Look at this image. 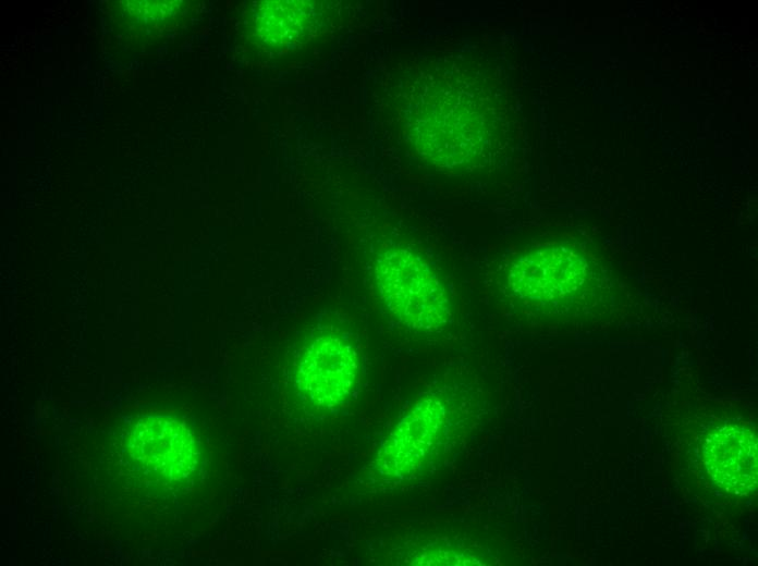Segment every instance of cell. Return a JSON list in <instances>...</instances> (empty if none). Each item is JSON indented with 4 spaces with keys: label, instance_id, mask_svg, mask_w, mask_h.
<instances>
[{
    "label": "cell",
    "instance_id": "obj_1",
    "mask_svg": "<svg viewBox=\"0 0 758 566\" xmlns=\"http://www.w3.org/2000/svg\"><path fill=\"white\" fill-rule=\"evenodd\" d=\"M510 295L549 316L609 315L633 300L631 286L604 256L570 244L531 248L506 273Z\"/></svg>",
    "mask_w": 758,
    "mask_h": 566
},
{
    "label": "cell",
    "instance_id": "obj_2",
    "mask_svg": "<svg viewBox=\"0 0 758 566\" xmlns=\"http://www.w3.org/2000/svg\"><path fill=\"white\" fill-rule=\"evenodd\" d=\"M376 280L387 308L405 325L430 331L448 322L447 291L415 253L402 248L383 253L377 260Z\"/></svg>",
    "mask_w": 758,
    "mask_h": 566
},
{
    "label": "cell",
    "instance_id": "obj_3",
    "mask_svg": "<svg viewBox=\"0 0 758 566\" xmlns=\"http://www.w3.org/2000/svg\"><path fill=\"white\" fill-rule=\"evenodd\" d=\"M130 451L144 473L161 483L185 482L199 463L191 430L169 417L138 422L130 439Z\"/></svg>",
    "mask_w": 758,
    "mask_h": 566
},
{
    "label": "cell",
    "instance_id": "obj_4",
    "mask_svg": "<svg viewBox=\"0 0 758 566\" xmlns=\"http://www.w3.org/2000/svg\"><path fill=\"white\" fill-rule=\"evenodd\" d=\"M358 364L354 349L342 339L325 335L304 353L296 372L301 394L314 407L333 408L352 394Z\"/></svg>",
    "mask_w": 758,
    "mask_h": 566
},
{
    "label": "cell",
    "instance_id": "obj_5",
    "mask_svg": "<svg viewBox=\"0 0 758 566\" xmlns=\"http://www.w3.org/2000/svg\"><path fill=\"white\" fill-rule=\"evenodd\" d=\"M444 423V410L435 398L417 404L386 440L379 467L387 475L405 477L413 473L435 450Z\"/></svg>",
    "mask_w": 758,
    "mask_h": 566
},
{
    "label": "cell",
    "instance_id": "obj_6",
    "mask_svg": "<svg viewBox=\"0 0 758 566\" xmlns=\"http://www.w3.org/2000/svg\"><path fill=\"white\" fill-rule=\"evenodd\" d=\"M705 459L713 482L736 495L746 494L757 483V438L753 428L731 423L717 429L706 440Z\"/></svg>",
    "mask_w": 758,
    "mask_h": 566
},
{
    "label": "cell",
    "instance_id": "obj_7",
    "mask_svg": "<svg viewBox=\"0 0 758 566\" xmlns=\"http://www.w3.org/2000/svg\"><path fill=\"white\" fill-rule=\"evenodd\" d=\"M181 8L178 1H113L110 15L122 36L144 42L168 30L182 14Z\"/></svg>",
    "mask_w": 758,
    "mask_h": 566
}]
</instances>
